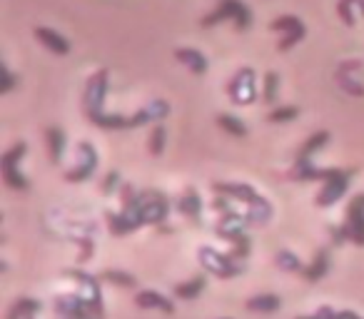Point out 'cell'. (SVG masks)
<instances>
[{"label": "cell", "mask_w": 364, "mask_h": 319, "mask_svg": "<svg viewBox=\"0 0 364 319\" xmlns=\"http://www.w3.org/2000/svg\"><path fill=\"white\" fill-rule=\"evenodd\" d=\"M36 38L43 43V45L48 48L50 53H55V55H68L70 53V43L65 40V38L60 36V33H55L53 28H46V26H38L36 31Z\"/></svg>", "instance_id": "cell-11"}, {"label": "cell", "mask_w": 364, "mask_h": 319, "mask_svg": "<svg viewBox=\"0 0 364 319\" xmlns=\"http://www.w3.org/2000/svg\"><path fill=\"white\" fill-rule=\"evenodd\" d=\"M43 309V304L33 297H21L13 302V307L8 309L6 319H36V314Z\"/></svg>", "instance_id": "cell-15"}, {"label": "cell", "mask_w": 364, "mask_h": 319, "mask_svg": "<svg viewBox=\"0 0 364 319\" xmlns=\"http://www.w3.org/2000/svg\"><path fill=\"white\" fill-rule=\"evenodd\" d=\"M332 239L334 244H342L347 239H352L354 244L364 247V195H357V198L349 202L347 207V222L342 227L332 229Z\"/></svg>", "instance_id": "cell-1"}, {"label": "cell", "mask_w": 364, "mask_h": 319, "mask_svg": "<svg viewBox=\"0 0 364 319\" xmlns=\"http://www.w3.org/2000/svg\"><path fill=\"white\" fill-rule=\"evenodd\" d=\"M354 175V170H339L334 168V173L329 175L327 180H324V188L319 190V195L314 198V202H317V207H329V205H334L339 198H342L344 193H347L349 188V178Z\"/></svg>", "instance_id": "cell-6"}, {"label": "cell", "mask_w": 364, "mask_h": 319, "mask_svg": "<svg viewBox=\"0 0 364 319\" xmlns=\"http://www.w3.org/2000/svg\"><path fill=\"white\" fill-rule=\"evenodd\" d=\"M225 319H230V317H225Z\"/></svg>", "instance_id": "cell-37"}, {"label": "cell", "mask_w": 364, "mask_h": 319, "mask_svg": "<svg viewBox=\"0 0 364 319\" xmlns=\"http://www.w3.org/2000/svg\"><path fill=\"white\" fill-rule=\"evenodd\" d=\"M60 319H63V317H60Z\"/></svg>", "instance_id": "cell-38"}, {"label": "cell", "mask_w": 364, "mask_h": 319, "mask_svg": "<svg viewBox=\"0 0 364 319\" xmlns=\"http://www.w3.org/2000/svg\"><path fill=\"white\" fill-rule=\"evenodd\" d=\"M102 282H110V284H117V287H125V289H132L135 287V277L127 272H120V269H105V272L100 274Z\"/></svg>", "instance_id": "cell-21"}, {"label": "cell", "mask_w": 364, "mask_h": 319, "mask_svg": "<svg viewBox=\"0 0 364 319\" xmlns=\"http://www.w3.org/2000/svg\"><path fill=\"white\" fill-rule=\"evenodd\" d=\"M46 142H48V155L50 163H60L63 152H65V132L60 127H48L46 130Z\"/></svg>", "instance_id": "cell-17"}, {"label": "cell", "mask_w": 364, "mask_h": 319, "mask_svg": "<svg viewBox=\"0 0 364 319\" xmlns=\"http://www.w3.org/2000/svg\"><path fill=\"white\" fill-rule=\"evenodd\" d=\"M349 8H352V3H349V0H339V6H337L339 16H342V21L347 23V26H352L354 18H352V13H349Z\"/></svg>", "instance_id": "cell-33"}, {"label": "cell", "mask_w": 364, "mask_h": 319, "mask_svg": "<svg viewBox=\"0 0 364 319\" xmlns=\"http://www.w3.org/2000/svg\"><path fill=\"white\" fill-rule=\"evenodd\" d=\"M162 150H165V125L157 122L150 132V155L157 157V155H162Z\"/></svg>", "instance_id": "cell-24"}, {"label": "cell", "mask_w": 364, "mask_h": 319, "mask_svg": "<svg viewBox=\"0 0 364 319\" xmlns=\"http://www.w3.org/2000/svg\"><path fill=\"white\" fill-rule=\"evenodd\" d=\"M304 23L299 21V18H294V16H282V18H277V21H272V31H277V33H289V31H294V28H302Z\"/></svg>", "instance_id": "cell-26"}, {"label": "cell", "mask_w": 364, "mask_h": 319, "mask_svg": "<svg viewBox=\"0 0 364 319\" xmlns=\"http://www.w3.org/2000/svg\"><path fill=\"white\" fill-rule=\"evenodd\" d=\"M277 90H279V75L277 72H267V75H264V90H262L264 102L277 100Z\"/></svg>", "instance_id": "cell-25"}, {"label": "cell", "mask_w": 364, "mask_h": 319, "mask_svg": "<svg viewBox=\"0 0 364 319\" xmlns=\"http://www.w3.org/2000/svg\"><path fill=\"white\" fill-rule=\"evenodd\" d=\"M274 262H277V267L284 269V272H299L302 274V269H304V264L299 262L297 254L287 252V249H282V252L274 254Z\"/></svg>", "instance_id": "cell-22"}, {"label": "cell", "mask_w": 364, "mask_h": 319, "mask_svg": "<svg viewBox=\"0 0 364 319\" xmlns=\"http://www.w3.org/2000/svg\"><path fill=\"white\" fill-rule=\"evenodd\" d=\"M334 319H362V317H357L354 312H349V309H344V312H337L334 314Z\"/></svg>", "instance_id": "cell-35"}, {"label": "cell", "mask_w": 364, "mask_h": 319, "mask_svg": "<svg viewBox=\"0 0 364 319\" xmlns=\"http://www.w3.org/2000/svg\"><path fill=\"white\" fill-rule=\"evenodd\" d=\"M177 210H180L185 217H190L195 225H198L200 217H203V198H200L198 190H195V188L185 190V195L177 200Z\"/></svg>", "instance_id": "cell-12"}, {"label": "cell", "mask_w": 364, "mask_h": 319, "mask_svg": "<svg viewBox=\"0 0 364 319\" xmlns=\"http://www.w3.org/2000/svg\"><path fill=\"white\" fill-rule=\"evenodd\" d=\"M135 304L140 309H160L165 314L175 312V304L170 302L167 297H162L160 292H152V289H145V292H137L135 294Z\"/></svg>", "instance_id": "cell-13"}, {"label": "cell", "mask_w": 364, "mask_h": 319, "mask_svg": "<svg viewBox=\"0 0 364 319\" xmlns=\"http://www.w3.org/2000/svg\"><path fill=\"white\" fill-rule=\"evenodd\" d=\"M282 307V299L277 294H257V297L247 299V309L250 312H262V314H272Z\"/></svg>", "instance_id": "cell-19"}, {"label": "cell", "mask_w": 364, "mask_h": 319, "mask_svg": "<svg viewBox=\"0 0 364 319\" xmlns=\"http://www.w3.org/2000/svg\"><path fill=\"white\" fill-rule=\"evenodd\" d=\"M105 92H107V70H97L95 75L87 80L85 85V95H82V110H85L87 120L95 115H100L102 102H105Z\"/></svg>", "instance_id": "cell-5"}, {"label": "cell", "mask_w": 364, "mask_h": 319, "mask_svg": "<svg viewBox=\"0 0 364 319\" xmlns=\"http://www.w3.org/2000/svg\"><path fill=\"white\" fill-rule=\"evenodd\" d=\"M218 125L223 127L225 132L235 135V137H245V135H247V127H245V122L237 120L235 115H218Z\"/></svg>", "instance_id": "cell-23"}, {"label": "cell", "mask_w": 364, "mask_h": 319, "mask_svg": "<svg viewBox=\"0 0 364 319\" xmlns=\"http://www.w3.org/2000/svg\"><path fill=\"white\" fill-rule=\"evenodd\" d=\"M80 244H82V252L77 254V264H85L87 259H90V254H92V242H90V239H80Z\"/></svg>", "instance_id": "cell-34"}, {"label": "cell", "mask_w": 364, "mask_h": 319, "mask_svg": "<svg viewBox=\"0 0 364 319\" xmlns=\"http://www.w3.org/2000/svg\"><path fill=\"white\" fill-rule=\"evenodd\" d=\"M228 95H230V100H232L235 105H250V102H255V97H257L255 70H250V67H242V70H240L237 75L230 80Z\"/></svg>", "instance_id": "cell-7"}, {"label": "cell", "mask_w": 364, "mask_h": 319, "mask_svg": "<svg viewBox=\"0 0 364 319\" xmlns=\"http://www.w3.org/2000/svg\"><path fill=\"white\" fill-rule=\"evenodd\" d=\"M16 82H18V77L13 75L8 67H3V85H0V92H11L13 87H16Z\"/></svg>", "instance_id": "cell-31"}, {"label": "cell", "mask_w": 364, "mask_h": 319, "mask_svg": "<svg viewBox=\"0 0 364 319\" xmlns=\"http://www.w3.org/2000/svg\"><path fill=\"white\" fill-rule=\"evenodd\" d=\"M228 18H232L240 31H247L250 23H252V16H250V11L245 8L242 0H220V6L210 16L203 18V28H213L220 21H228Z\"/></svg>", "instance_id": "cell-2"}, {"label": "cell", "mask_w": 364, "mask_h": 319, "mask_svg": "<svg viewBox=\"0 0 364 319\" xmlns=\"http://www.w3.org/2000/svg\"><path fill=\"white\" fill-rule=\"evenodd\" d=\"M359 8H362V13H364V3H362V6H359Z\"/></svg>", "instance_id": "cell-36"}, {"label": "cell", "mask_w": 364, "mask_h": 319, "mask_svg": "<svg viewBox=\"0 0 364 319\" xmlns=\"http://www.w3.org/2000/svg\"><path fill=\"white\" fill-rule=\"evenodd\" d=\"M247 225H250L247 215H245V212L240 215V212H235V210H230V212H225L223 217H220L215 232H218L220 237H225V239H230V242H232L240 232H245V227H247Z\"/></svg>", "instance_id": "cell-9"}, {"label": "cell", "mask_w": 364, "mask_h": 319, "mask_svg": "<svg viewBox=\"0 0 364 319\" xmlns=\"http://www.w3.org/2000/svg\"><path fill=\"white\" fill-rule=\"evenodd\" d=\"M327 140H329V132L327 130L314 132V135H309V140L304 142L302 147H299L297 157H307V160H309V155H314L317 150H322V147L327 145Z\"/></svg>", "instance_id": "cell-20"}, {"label": "cell", "mask_w": 364, "mask_h": 319, "mask_svg": "<svg viewBox=\"0 0 364 319\" xmlns=\"http://www.w3.org/2000/svg\"><path fill=\"white\" fill-rule=\"evenodd\" d=\"M200 262H203V267L208 269V272L218 274L220 279H230V277H237V274H242V262L240 259H235L232 254H220L218 249L213 247H200L198 252Z\"/></svg>", "instance_id": "cell-3"}, {"label": "cell", "mask_w": 364, "mask_h": 319, "mask_svg": "<svg viewBox=\"0 0 364 319\" xmlns=\"http://www.w3.org/2000/svg\"><path fill=\"white\" fill-rule=\"evenodd\" d=\"M26 152H28L26 142H16V145L3 155V160H0V168H3V183H6L11 190H28L31 188L28 178L18 170V163L23 160Z\"/></svg>", "instance_id": "cell-4"}, {"label": "cell", "mask_w": 364, "mask_h": 319, "mask_svg": "<svg viewBox=\"0 0 364 319\" xmlns=\"http://www.w3.org/2000/svg\"><path fill=\"white\" fill-rule=\"evenodd\" d=\"M334 309L332 307H319L314 314H309V317H294V319H334Z\"/></svg>", "instance_id": "cell-32"}, {"label": "cell", "mask_w": 364, "mask_h": 319, "mask_svg": "<svg viewBox=\"0 0 364 319\" xmlns=\"http://www.w3.org/2000/svg\"><path fill=\"white\" fill-rule=\"evenodd\" d=\"M97 168V152L90 142H80L77 145V165L75 170H68L65 180L68 183H85Z\"/></svg>", "instance_id": "cell-8"}, {"label": "cell", "mask_w": 364, "mask_h": 319, "mask_svg": "<svg viewBox=\"0 0 364 319\" xmlns=\"http://www.w3.org/2000/svg\"><path fill=\"white\" fill-rule=\"evenodd\" d=\"M304 38V26L302 28H294V31L284 33V38L277 43V50H289V48L294 45V43H299Z\"/></svg>", "instance_id": "cell-29"}, {"label": "cell", "mask_w": 364, "mask_h": 319, "mask_svg": "<svg viewBox=\"0 0 364 319\" xmlns=\"http://www.w3.org/2000/svg\"><path fill=\"white\" fill-rule=\"evenodd\" d=\"M205 284H208V277L205 274H195L193 279H188V282H180V284H175V297L177 299H195V297H200V292L205 289Z\"/></svg>", "instance_id": "cell-18"}, {"label": "cell", "mask_w": 364, "mask_h": 319, "mask_svg": "<svg viewBox=\"0 0 364 319\" xmlns=\"http://www.w3.org/2000/svg\"><path fill=\"white\" fill-rule=\"evenodd\" d=\"M327 269H329V252L327 249H319L312 262L302 269V277L307 279V282H319V279L327 274Z\"/></svg>", "instance_id": "cell-16"}, {"label": "cell", "mask_w": 364, "mask_h": 319, "mask_svg": "<svg viewBox=\"0 0 364 319\" xmlns=\"http://www.w3.org/2000/svg\"><path fill=\"white\" fill-rule=\"evenodd\" d=\"M297 115H299L297 107L287 105V107H274V110L267 115V120H269V122H289V120H294Z\"/></svg>", "instance_id": "cell-27"}, {"label": "cell", "mask_w": 364, "mask_h": 319, "mask_svg": "<svg viewBox=\"0 0 364 319\" xmlns=\"http://www.w3.org/2000/svg\"><path fill=\"white\" fill-rule=\"evenodd\" d=\"M115 188H120V175L112 170V173H107L105 180H102V195H112Z\"/></svg>", "instance_id": "cell-30"}, {"label": "cell", "mask_w": 364, "mask_h": 319, "mask_svg": "<svg viewBox=\"0 0 364 319\" xmlns=\"http://www.w3.org/2000/svg\"><path fill=\"white\" fill-rule=\"evenodd\" d=\"M232 244H235V249L230 254H232L235 259H240V262H242V259L250 254V237L245 232H240L237 237L232 239Z\"/></svg>", "instance_id": "cell-28"}, {"label": "cell", "mask_w": 364, "mask_h": 319, "mask_svg": "<svg viewBox=\"0 0 364 319\" xmlns=\"http://www.w3.org/2000/svg\"><path fill=\"white\" fill-rule=\"evenodd\" d=\"M175 58L185 67H190V72H195V75H205L208 72V58L200 50H195V48H177Z\"/></svg>", "instance_id": "cell-14"}, {"label": "cell", "mask_w": 364, "mask_h": 319, "mask_svg": "<svg viewBox=\"0 0 364 319\" xmlns=\"http://www.w3.org/2000/svg\"><path fill=\"white\" fill-rule=\"evenodd\" d=\"M213 190L218 195H228V198H235V200H240V202H245V205H252V202H257V200H259V195L255 193V188H250V185H245V183H240V185H235V183H213Z\"/></svg>", "instance_id": "cell-10"}]
</instances>
